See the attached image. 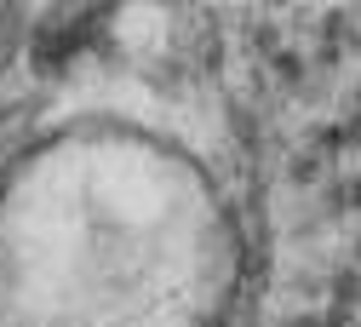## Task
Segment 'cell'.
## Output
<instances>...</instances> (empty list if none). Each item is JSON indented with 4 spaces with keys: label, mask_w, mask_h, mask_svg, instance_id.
<instances>
[{
    "label": "cell",
    "mask_w": 361,
    "mask_h": 327,
    "mask_svg": "<svg viewBox=\"0 0 361 327\" xmlns=\"http://www.w3.org/2000/svg\"><path fill=\"white\" fill-rule=\"evenodd\" d=\"M23 35H29V0H0V69L23 52Z\"/></svg>",
    "instance_id": "obj_1"
}]
</instances>
